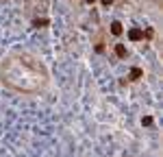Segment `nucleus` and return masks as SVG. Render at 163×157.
Masks as SVG:
<instances>
[{"label":"nucleus","instance_id":"f257e3e1","mask_svg":"<svg viewBox=\"0 0 163 157\" xmlns=\"http://www.w3.org/2000/svg\"><path fill=\"white\" fill-rule=\"evenodd\" d=\"M2 83L22 94H37L48 83V72L39 59L31 55H13L0 65Z\"/></svg>","mask_w":163,"mask_h":157},{"label":"nucleus","instance_id":"f03ea898","mask_svg":"<svg viewBox=\"0 0 163 157\" xmlns=\"http://www.w3.org/2000/svg\"><path fill=\"white\" fill-rule=\"evenodd\" d=\"M113 33H115V35H120V33H122V29H120V24H118V22L113 24Z\"/></svg>","mask_w":163,"mask_h":157},{"label":"nucleus","instance_id":"7ed1b4c3","mask_svg":"<svg viewBox=\"0 0 163 157\" xmlns=\"http://www.w3.org/2000/svg\"><path fill=\"white\" fill-rule=\"evenodd\" d=\"M102 2H104V4H111V0H102Z\"/></svg>","mask_w":163,"mask_h":157},{"label":"nucleus","instance_id":"20e7f679","mask_svg":"<svg viewBox=\"0 0 163 157\" xmlns=\"http://www.w3.org/2000/svg\"><path fill=\"white\" fill-rule=\"evenodd\" d=\"M89 2H94V0H89Z\"/></svg>","mask_w":163,"mask_h":157}]
</instances>
